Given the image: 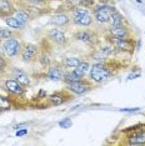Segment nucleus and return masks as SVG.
<instances>
[{
	"instance_id": "12",
	"label": "nucleus",
	"mask_w": 145,
	"mask_h": 146,
	"mask_svg": "<svg viewBox=\"0 0 145 146\" xmlns=\"http://www.w3.org/2000/svg\"><path fill=\"white\" fill-rule=\"evenodd\" d=\"M70 21V18L65 14V13H58V14H54L50 19V23L53 25L57 26H67Z\"/></svg>"
},
{
	"instance_id": "23",
	"label": "nucleus",
	"mask_w": 145,
	"mask_h": 146,
	"mask_svg": "<svg viewBox=\"0 0 145 146\" xmlns=\"http://www.w3.org/2000/svg\"><path fill=\"white\" fill-rule=\"evenodd\" d=\"M83 78H80L79 75H76L74 71H69V72H64V81L67 84H70V82H75L81 80Z\"/></svg>"
},
{
	"instance_id": "22",
	"label": "nucleus",
	"mask_w": 145,
	"mask_h": 146,
	"mask_svg": "<svg viewBox=\"0 0 145 146\" xmlns=\"http://www.w3.org/2000/svg\"><path fill=\"white\" fill-rule=\"evenodd\" d=\"M109 23H111V25H113V26L121 25V24L124 23V16L121 15L119 11H114L113 15H111V18H110V21H109Z\"/></svg>"
},
{
	"instance_id": "13",
	"label": "nucleus",
	"mask_w": 145,
	"mask_h": 146,
	"mask_svg": "<svg viewBox=\"0 0 145 146\" xmlns=\"http://www.w3.org/2000/svg\"><path fill=\"white\" fill-rule=\"evenodd\" d=\"M47 78L54 81H59L61 79H64V71H63L60 66H51V68H49L47 72Z\"/></svg>"
},
{
	"instance_id": "35",
	"label": "nucleus",
	"mask_w": 145,
	"mask_h": 146,
	"mask_svg": "<svg viewBox=\"0 0 145 146\" xmlns=\"http://www.w3.org/2000/svg\"><path fill=\"white\" fill-rule=\"evenodd\" d=\"M0 111H1V110H0Z\"/></svg>"
},
{
	"instance_id": "30",
	"label": "nucleus",
	"mask_w": 145,
	"mask_h": 146,
	"mask_svg": "<svg viewBox=\"0 0 145 146\" xmlns=\"http://www.w3.org/2000/svg\"><path fill=\"white\" fill-rule=\"evenodd\" d=\"M94 4V0H81L80 6H84V8H89Z\"/></svg>"
},
{
	"instance_id": "26",
	"label": "nucleus",
	"mask_w": 145,
	"mask_h": 146,
	"mask_svg": "<svg viewBox=\"0 0 145 146\" xmlns=\"http://www.w3.org/2000/svg\"><path fill=\"white\" fill-rule=\"evenodd\" d=\"M26 1L33 6H43L44 4H47V0H26Z\"/></svg>"
},
{
	"instance_id": "2",
	"label": "nucleus",
	"mask_w": 145,
	"mask_h": 146,
	"mask_svg": "<svg viewBox=\"0 0 145 146\" xmlns=\"http://www.w3.org/2000/svg\"><path fill=\"white\" fill-rule=\"evenodd\" d=\"M116 11L114 5H109V4H99L94 8L93 10V14L95 16V19L99 21V23H109L110 21V18L113 15V13Z\"/></svg>"
},
{
	"instance_id": "8",
	"label": "nucleus",
	"mask_w": 145,
	"mask_h": 146,
	"mask_svg": "<svg viewBox=\"0 0 145 146\" xmlns=\"http://www.w3.org/2000/svg\"><path fill=\"white\" fill-rule=\"evenodd\" d=\"M5 88H6V90L10 92V94L19 96V95L24 94V88L25 86H23L20 82L16 80V79H8V80L5 81Z\"/></svg>"
},
{
	"instance_id": "20",
	"label": "nucleus",
	"mask_w": 145,
	"mask_h": 146,
	"mask_svg": "<svg viewBox=\"0 0 145 146\" xmlns=\"http://www.w3.org/2000/svg\"><path fill=\"white\" fill-rule=\"evenodd\" d=\"M89 69H90V65H89L86 61H84V62L80 61V64H79L72 71H74L76 75L80 76V78H84L85 74H86V72L89 71Z\"/></svg>"
},
{
	"instance_id": "3",
	"label": "nucleus",
	"mask_w": 145,
	"mask_h": 146,
	"mask_svg": "<svg viewBox=\"0 0 145 146\" xmlns=\"http://www.w3.org/2000/svg\"><path fill=\"white\" fill-rule=\"evenodd\" d=\"M72 23L79 26H90L93 24V18L86 8L80 6L72 9Z\"/></svg>"
},
{
	"instance_id": "4",
	"label": "nucleus",
	"mask_w": 145,
	"mask_h": 146,
	"mask_svg": "<svg viewBox=\"0 0 145 146\" xmlns=\"http://www.w3.org/2000/svg\"><path fill=\"white\" fill-rule=\"evenodd\" d=\"M3 49H4V52L8 58H15L20 52L21 46H20V42L16 40L15 38H9L5 40Z\"/></svg>"
},
{
	"instance_id": "9",
	"label": "nucleus",
	"mask_w": 145,
	"mask_h": 146,
	"mask_svg": "<svg viewBox=\"0 0 145 146\" xmlns=\"http://www.w3.org/2000/svg\"><path fill=\"white\" fill-rule=\"evenodd\" d=\"M109 33H110L111 38L115 39H126L130 36V31L128 30L126 26H124V24L118 25V26H113L109 29Z\"/></svg>"
},
{
	"instance_id": "16",
	"label": "nucleus",
	"mask_w": 145,
	"mask_h": 146,
	"mask_svg": "<svg viewBox=\"0 0 145 146\" xmlns=\"http://www.w3.org/2000/svg\"><path fill=\"white\" fill-rule=\"evenodd\" d=\"M13 18H15L18 21H20L21 24L26 25V23L30 20V14H29L24 9H15V11L13 13Z\"/></svg>"
},
{
	"instance_id": "15",
	"label": "nucleus",
	"mask_w": 145,
	"mask_h": 146,
	"mask_svg": "<svg viewBox=\"0 0 145 146\" xmlns=\"http://www.w3.org/2000/svg\"><path fill=\"white\" fill-rule=\"evenodd\" d=\"M128 139H129V145H145V131H136Z\"/></svg>"
},
{
	"instance_id": "1",
	"label": "nucleus",
	"mask_w": 145,
	"mask_h": 146,
	"mask_svg": "<svg viewBox=\"0 0 145 146\" xmlns=\"http://www.w3.org/2000/svg\"><path fill=\"white\" fill-rule=\"evenodd\" d=\"M111 75H113V72L104 62H96L90 68V79L98 84L109 80Z\"/></svg>"
},
{
	"instance_id": "21",
	"label": "nucleus",
	"mask_w": 145,
	"mask_h": 146,
	"mask_svg": "<svg viewBox=\"0 0 145 146\" xmlns=\"http://www.w3.org/2000/svg\"><path fill=\"white\" fill-rule=\"evenodd\" d=\"M49 101H50L53 105H61L63 102L67 101V99H65L63 92H55V94H53L50 98H49Z\"/></svg>"
},
{
	"instance_id": "18",
	"label": "nucleus",
	"mask_w": 145,
	"mask_h": 146,
	"mask_svg": "<svg viewBox=\"0 0 145 146\" xmlns=\"http://www.w3.org/2000/svg\"><path fill=\"white\" fill-rule=\"evenodd\" d=\"M4 21L6 23V25L9 26V28L14 29V30H21V29H24V24H21L20 21H18L15 18H13V16H8V18H4Z\"/></svg>"
},
{
	"instance_id": "10",
	"label": "nucleus",
	"mask_w": 145,
	"mask_h": 146,
	"mask_svg": "<svg viewBox=\"0 0 145 146\" xmlns=\"http://www.w3.org/2000/svg\"><path fill=\"white\" fill-rule=\"evenodd\" d=\"M48 36L51 41H54L58 45H65L67 44V36H65L64 31L59 30V29H51L48 33Z\"/></svg>"
},
{
	"instance_id": "24",
	"label": "nucleus",
	"mask_w": 145,
	"mask_h": 146,
	"mask_svg": "<svg viewBox=\"0 0 145 146\" xmlns=\"http://www.w3.org/2000/svg\"><path fill=\"white\" fill-rule=\"evenodd\" d=\"M11 108V101L6 96L0 95V110H9Z\"/></svg>"
},
{
	"instance_id": "28",
	"label": "nucleus",
	"mask_w": 145,
	"mask_h": 146,
	"mask_svg": "<svg viewBox=\"0 0 145 146\" xmlns=\"http://www.w3.org/2000/svg\"><path fill=\"white\" fill-rule=\"evenodd\" d=\"M49 62H50V60H49L48 55H44V54H43V55L40 56V64H41L43 66H48Z\"/></svg>"
},
{
	"instance_id": "6",
	"label": "nucleus",
	"mask_w": 145,
	"mask_h": 146,
	"mask_svg": "<svg viewBox=\"0 0 145 146\" xmlns=\"http://www.w3.org/2000/svg\"><path fill=\"white\" fill-rule=\"evenodd\" d=\"M113 45L115 46L116 50H121V51H126V52H133L135 44L131 39L126 38V39H115L113 38Z\"/></svg>"
},
{
	"instance_id": "5",
	"label": "nucleus",
	"mask_w": 145,
	"mask_h": 146,
	"mask_svg": "<svg viewBox=\"0 0 145 146\" xmlns=\"http://www.w3.org/2000/svg\"><path fill=\"white\" fill-rule=\"evenodd\" d=\"M21 60L25 62H30L35 60V58L38 56V46L34 44H25L24 48L21 49Z\"/></svg>"
},
{
	"instance_id": "31",
	"label": "nucleus",
	"mask_w": 145,
	"mask_h": 146,
	"mask_svg": "<svg viewBox=\"0 0 145 146\" xmlns=\"http://www.w3.org/2000/svg\"><path fill=\"white\" fill-rule=\"evenodd\" d=\"M5 68H6V60H5L4 58H3L1 55H0V72L4 71Z\"/></svg>"
},
{
	"instance_id": "27",
	"label": "nucleus",
	"mask_w": 145,
	"mask_h": 146,
	"mask_svg": "<svg viewBox=\"0 0 145 146\" xmlns=\"http://www.w3.org/2000/svg\"><path fill=\"white\" fill-rule=\"evenodd\" d=\"M59 125H60L61 127H64V129H68V127H70L71 126V120L69 117H67V119H64V120H61L60 122H59Z\"/></svg>"
},
{
	"instance_id": "11",
	"label": "nucleus",
	"mask_w": 145,
	"mask_h": 146,
	"mask_svg": "<svg viewBox=\"0 0 145 146\" xmlns=\"http://www.w3.org/2000/svg\"><path fill=\"white\" fill-rule=\"evenodd\" d=\"M15 8L13 6L10 0H0V18H8L13 15Z\"/></svg>"
},
{
	"instance_id": "29",
	"label": "nucleus",
	"mask_w": 145,
	"mask_h": 146,
	"mask_svg": "<svg viewBox=\"0 0 145 146\" xmlns=\"http://www.w3.org/2000/svg\"><path fill=\"white\" fill-rule=\"evenodd\" d=\"M80 3H81V0H68V4L70 5L72 9H75V8H78V6H80Z\"/></svg>"
},
{
	"instance_id": "19",
	"label": "nucleus",
	"mask_w": 145,
	"mask_h": 146,
	"mask_svg": "<svg viewBox=\"0 0 145 146\" xmlns=\"http://www.w3.org/2000/svg\"><path fill=\"white\" fill-rule=\"evenodd\" d=\"M80 64V60L78 58H72V56H67L63 59V65L67 69H75L76 66Z\"/></svg>"
},
{
	"instance_id": "7",
	"label": "nucleus",
	"mask_w": 145,
	"mask_h": 146,
	"mask_svg": "<svg viewBox=\"0 0 145 146\" xmlns=\"http://www.w3.org/2000/svg\"><path fill=\"white\" fill-rule=\"evenodd\" d=\"M90 84L85 80H79V81H75V82H70L68 84V89L70 91H72L74 94H78V95H81V94H85L86 91L90 90Z\"/></svg>"
},
{
	"instance_id": "34",
	"label": "nucleus",
	"mask_w": 145,
	"mask_h": 146,
	"mask_svg": "<svg viewBox=\"0 0 145 146\" xmlns=\"http://www.w3.org/2000/svg\"><path fill=\"white\" fill-rule=\"evenodd\" d=\"M24 126H25V124H19V125H16L14 129H15V130H18V129H23Z\"/></svg>"
},
{
	"instance_id": "17",
	"label": "nucleus",
	"mask_w": 145,
	"mask_h": 146,
	"mask_svg": "<svg viewBox=\"0 0 145 146\" xmlns=\"http://www.w3.org/2000/svg\"><path fill=\"white\" fill-rule=\"evenodd\" d=\"M13 75H14V78L20 82L23 86L30 85V79H29L28 75H26L23 70H20V69H14V70H13Z\"/></svg>"
},
{
	"instance_id": "32",
	"label": "nucleus",
	"mask_w": 145,
	"mask_h": 146,
	"mask_svg": "<svg viewBox=\"0 0 145 146\" xmlns=\"http://www.w3.org/2000/svg\"><path fill=\"white\" fill-rule=\"evenodd\" d=\"M138 110H139V109H138V108H135V109H121V111H138Z\"/></svg>"
},
{
	"instance_id": "14",
	"label": "nucleus",
	"mask_w": 145,
	"mask_h": 146,
	"mask_svg": "<svg viewBox=\"0 0 145 146\" xmlns=\"http://www.w3.org/2000/svg\"><path fill=\"white\" fill-rule=\"evenodd\" d=\"M75 39L79 41L85 42V44H93L95 40V35L88 30H80L75 34Z\"/></svg>"
},
{
	"instance_id": "25",
	"label": "nucleus",
	"mask_w": 145,
	"mask_h": 146,
	"mask_svg": "<svg viewBox=\"0 0 145 146\" xmlns=\"http://www.w3.org/2000/svg\"><path fill=\"white\" fill-rule=\"evenodd\" d=\"M9 38H13V31L9 30V29H4V28H0V41L6 40Z\"/></svg>"
},
{
	"instance_id": "33",
	"label": "nucleus",
	"mask_w": 145,
	"mask_h": 146,
	"mask_svg": "<svg viewBox=\"0 0 145 146\" xmlns=\"http://www.w3.org/2000/svg\"><path fill=\"white\" fill-rule=\"evenodd\" d=\"M26 132H28L26 130H21V131H18V132H16V136H21V135H25Z\"/></svg>"
}]
</instances>
